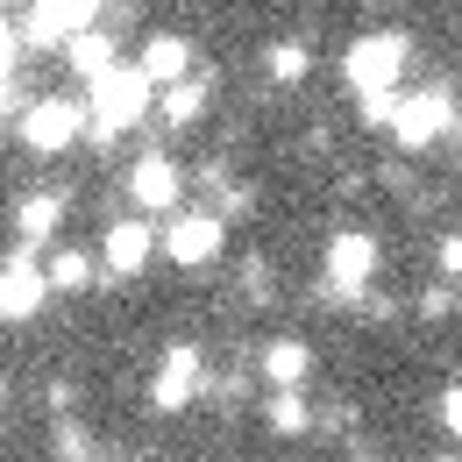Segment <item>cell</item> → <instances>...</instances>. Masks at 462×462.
<instances>
[{"label": "cell", "instance_id": "2e32d148", "mask_svg": "<svg viewBox=\"0 0 462 462\" xmlns=\"http://www.w3.org/2000/svg\"><path fill=\"white\" fill-rule=\"evenodd\" d=\"M207 79H178V86H164V128H192L199 121V107H207Z\"/></svg>", "mask_w": 462, "mask_h": 462}, {"label": "cell", "instance_id": "30bf717a", "mask_svg": "<svg viewBox=\"0 0 462 462\" xmlns=\"http://www.w3.org/2000/svg\"><path fill=\"white\" fill-rule=\"evenodd\" d=\"M150 256H157V235L143 228V221H115V228L100 235V263H107L115 278H135Z\"/></svg>", "mask_w": 462, "mask_h": 462}, {"label": "cell", "instance_id": "44dd1931", "mask_svg": "<svg viewBox=\"0 0 462 462\" xmlns=\"http://www.w3.org/2000/svg\"><path fill=\"white\" fill-rule=\"evenodd\" d=\"M441 427L462 434V384H456V392H441Z\"/></svg>", "mask_w": 462, "mask_h": 462}, {"label": "cell", "instance_id": "4fadbf2b", "mask_svg": "<svg viewBox=\"0 0 462 462\" xmlns=\"http://www.w3.org/2000/svg\"><path fill=\"white\" fill-rule=\"evenodd\" d=\"M58 228H64V199H58V192H29V199L14 207V235H22V249H43Z\"/></svg>", "mask_w": 462, "mask_h": 462}, {"label": "cell", "instance_id": "7a4b0ae2", "mask_svg": "<svg viewBox=\"0 0 462 462\" xmlns=\"http://www.w3.org/2000/svg\"><path fill=\"white\" fill-rule=\"evenodd\" d=\"M405 58H412V36H399V29H377V36H356L348 43V86L356 93H392V79L405 71Z\"/></svg>", "mask_w": 462, "mask_h": 462}, {"label": "cell", "instance_id": "8992f818", "mask_svg": "<svg viewBox=\"0 0 462 462\" xmlns=\"http://www.w3.org/2000/svg\"><path fill=\"white\" fill-rule=\"evenodd\" d=\"M199 377H207V370H199V348H192V342H171V348H164L157 384H150V405H157V412H185L192 392H199Z\"/></svg>", "mask_w": 462, "mask_h": 462}, {"label": "cell", "instance_id": "ac0fdd59", "mask_svg": "<svg viewBox=\"0 0 462 462\" xmlns=\"http://www.w3.org/2000/svg\"><path fill=\"white\" fill-rule=\"evenodd\" d=\"M271 79H278V86H299V79H306V71H313V58H306V43H271Z\"/></svg>", "mask_w": 462, "mask_h": 462}, {"label": "cell", "instance_id": "d4e9b609", "mask_svg": "<svg viewBox=\"0 0 462 462\" xmlns=\"http://www.w3.org/2000/svg\"><path fill=\"white\" fill-rule=\"evenodd\" d=\"M0 405H7V377H0Z\"/></svg>", "mask_w": 462, "mask_h": 462}, {"label": "cell", "instance_id": "d6986e66", "mask_svg": "<svg viewBox=\"0 0 462 462\" xmlns=\"http://www.w3.org/2000/svg\"><path fill=\"white\" fill-rule=\"evenodd\" d=\"M263 412H271V427H278V434H306V427H313V412H306V399H299V392H278Z\"/></svg>", "mask_w": 462, "mask_h": 462}, {"label": "cell", "instance_id": "7402d4cb", "mask_svg": "<svg viewBox=\"0 0 462 462\" xmlns=\"http://www.w3.org/2000/svg\"><path fill=\"white\" fill-rule=\"evenodd\" d=\"M441 271H448V278H462V235H448V242H441Z\"/></svg>", "mask_w": 462, "mask_h": 462}, {"label": "cell", "instance_id": "7c38bea8", "mask_svg": "<svg viewBox=\"0 0 462 462\" xmlns=\"http://www.w3.org/2000/svg\"><path fill=\"white\" fill-rule=\"evenodd\" d=\"M135 71H143L150 86H178V79L192 71V43L164 29V36H150V43H143V64H135Z\"/></svg>", "mask_w": 462, "mask_h": 462}, {"label": "cell", "instance_id": "5bb4252c", "mask_svg": "<svg viewBox=\"0 0 462 462\" xmlns=\"http://www.w3.org/2000/svg\"><path fill=\"white\" fill-rule=\"evenodd\" d=\"M58 51L71 58V71H79V79H100V71L115 64V43H107L100 29H79V36H64Z\"/></svg>", "mask_w": 462, "mask_h": 462}, {"label": "cell", "instance_id": "ffe728a7", "mask_svg": "<svg viewBox=\"0 0 462 462\" xmlns=\"http://www.w3.org/2000/svg\"><path fill=\"white\" fill-rule=\"evenodd\" d=\"M363 100V121L370 128H392V115H399V93H356Z\"/></svg>", "mask_w": 462, "mask_h": 462}, {"label": "cell", "instance_id": "e0dca14e", "mask_svg": "<svg viewBox=\"0 0 462 462\" xmlns=\"http://www.w3.org/2000/svg\"><path fill=\"white\" fill-rule=\"evenodd\" d=\"M43 285H51V291H86V285H93V256H86V249H64V256H51Z\"/></svg>", "mask_w": 462, "mask_h": 462}, {"label": "cell", "instance_id": "484cf974", "mask_svg": "<svg viewBox=\"0 0 462 462\" xmlns=\"http://www.w3.org/2000/svg\"><path fill=\"white\" fill-rule=\"evenodd\" d=\"M0 115H7V93H0Z\"/></svg>", "mask_w": 462, "mask_h": 462}, {"label": "cell", "instance_id": "ba28073f", "mask_svg": "<svg viewBox=\"0 0 462 462\" xmlns=\"http://www.w3.org/2000/svg\"><path fill=\"white\" fill-rule=\"evenodd\" d=\"M43 299H51V285H43V263L22 249V256L0 271V320H29V313H43Z\"/></svg>", "mask_w": 462, "mask_h": 462}, {"label": "cell", "instance_id": "3957f363", "mask_svg": "<svg viewBox=\"0 0 462 462\" xmlns=\"http://www.w3.org/2000/svg\"><path fill=\"white\" fill-rule=\"evenodd\" d=\"M370 278H377V242L363 228H342L328 242V291H335L342 306H356V299L370 291Z\"/></svg>", "mask_w": 462, "mask_h": 462}, {"label": "cell", "instance_id": "9c48e42d", "mask_svg": "<svg viewBox=\"0 0 462 462\" xmlns=\"http://www.w3.org/2000/svg\"><path fill=\"white\" fill-rule=\"evenodd\" d=\"M221 214H178L171 235H164V256L171 263H207V256H221Z\"/></svg>", "mask_w": 462, "mask_h": 462}, {"label": "cell", "instance_id": "4316f807", "mask_svg": "<svg viewBox=\"0 0 462 462\" xmlns=\"http://www.w3.org/2000/svg\"><path fill=\"white\" fill-rule=\"evenodd\" d=\"M456 135H462V115H456Z\"/></svg>", "mask_w": 462, "mask_h": 462}, {"label": "cell", "instance_id": "8fae6325", "mask_svg": "<svg viewBox=\"0 0 462 462\" xmlns=\"http://www.w3.org/2000/svg\"><path fill=\"white\" fill-rule=\"evenodd\" d=\"M128 192H135V207L171 214V207H178V164H171V157H143L135 178H128Z\"/></svg>", "mask_w": 462, "mask_h": 462}, {"label": "cell", "instance_id": "9a60e30c", "mask_svg": "<svg viewBox=\"0 0 462 462\" xmlns=\"http://www.w3.org/2000/svg\"><path fill=\"white\" fill-rule=\"evenodd\" d=\"M313 370V356H306V342H271L263 348V377L278 384V392H299V377Z\"/></svg>", "mask_w": 462, "mask_h": 462}, {"label": "cell", "instance_id": "603a6c76", "mask_svg": "<svg viewBox=\"0 0 462 462\" xmlns=\"http://www.w3.org/2000/svg\"><path fill=\"white\" fill-rule=\"evenodd\" d=\"M7 71H14V36L0 29V93H7Z\"/></svg>", "mask_w": 462, "mask_h": 462}, {"label": "cell", "instance_id": "6da1fadb", "mask_svg": "<svg viewBox=\"0 0 462 462\" xmlns=\"http://www.w3.org/2000/svg\"><path fill=\"white\" fill-rule=\"evenodd\" d=\"M150 79L135 71V64H107L100 79H93V100H86V135H100V143H115V135H128L135 121L150 115Z\"/></svg>", "mask_w": 462, "mask_h": 462}, {"label": "cell", "instance_id": "52a82bcc", "mask_svg": "<svg viewBox=\"0 0 462 462\" xmlns=\"http://www.w3.org/2000/svg\"><path fill=\"white\" fill-rule=\"evenodd\" d=\"M100 22V0H29V43H64Z\"/></svg>", "mask_w": 462, "mask_h": 462}, {"label": "cell", "instance_id": "277c9868", "mask_svg": "<svg viewBox=\"0 0 462 462\" xmlns=\"http://www.w3.org/2000/svg\"><path fill=\"white\" fill-rule=\"evenodd\" d=\"M448 128H456V100H448V86H427V93H412V100H399V115H392L399 150H427V143H441Z\"/></svg>", "mask_w": 462, "mask_h": 462}, {"label": "cell", "instance_id": "5b68a950", "mask_svg": "<svg viewBox=\"0 0 462 462\" xmlns=\"http://www.w3.org/2000/svg\"><path fill=\"white\" fill-rule=\"evenodd\" d=\"M14 135H22L36 157H58L64 143H79V135H86V107H79V100H36V107L22 115Z\"/></svg>", "mask_w": 462, "mask_h": 462}, {"label": "cell", "instance_id": "cb8c5ba5", "mask_svg": "<svg viewBox=\"0 0 462 462\" xmlns=\"http://www.w3.org/2000/svg\"><path fill=\"white\" fill-rule=\"evenodd\" d=\"M71 462H115V456H71Z\"/></svg>", "mask_w": 462, "mask_h": 462}]
</instances>
